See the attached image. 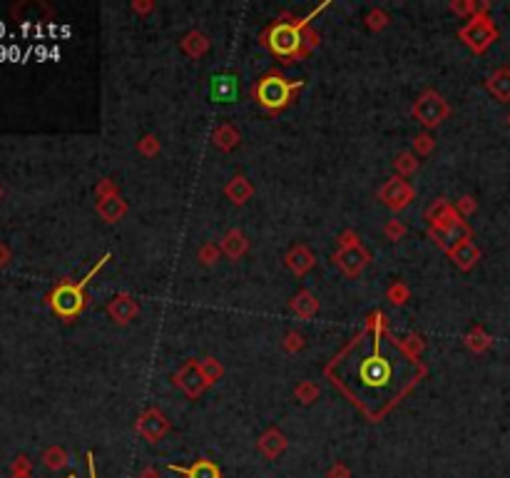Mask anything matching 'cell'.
I'll use <instances>...</instances> for the list:
<instances>
[{"instance_id": "52a82bcc", "label": "cell", "mask_w": 510, "mask_h": 478, "mask_svg": "<svg viewBox=\"0 0 510 478\" xmlns=\"http://www.w3.org/2000/svg\"><path fill=\"white\" fill-rule=\"evenodd\" d=\"M137 431L147 439V441H160L162 434L167 431V421H164V416H162L160 411H144L142 419L137 421Z\"/></svg>"}, {"instance_id": "3957f363", "label": "cell", "mask_w": 510, "mask_h": 478, "mask_svg": "<svg viewBox=\"0 0 510 478\" xmlns=\"http://www.w3.org/2000/svg\"><path fill=\"white\" fill-rule=\"evenodd\" d=\"M299 85H301V82H286L279 75H267V77L254 87V98L259 100L267 110H281V107L286 105L289 95H292V90Z\"/></svg>"}, {"instance_id": "277c9868", "label": "cell", "mask_w": 510, "mask_h": 478, "mask_svg": "<svg viewBox=\"0 0 510 478\" xmlns=\"http://www.w3.org/2000/svg\"><path fill=\"white\" fill-rule=\"evenodd\" d=\"M107 259H110V255H105V259H100L97 267H95L93 272L87 274L85 279H82L77 286L65 284V286H60V289H57L55 294H53V306H55L57 314H62V317H68V319H70V317H75V314H80L82 302H85V299H82V286L87 284V279H90L93 274H97V269L102 267V264H105Z\"/></svg>"}, {"instance_id": "8fae6325", "label": "cell", "mask_w": 510, "mask_h": 478, "mask_svg": "<svg viewBox=\"0 0 510 478\" xmlns=\"http://www.w3.org/2000/svg\"><path fill=\"white\" fill-rule=\"evenodd\" d=\"M294 309L301 314V317H311L314 314V309H317V302L311 299V294H299L296 299H294Z\"/></svg>"}, {"instance_id": "5bb4252c", "label": "cell", "mask_w": 510, "mask_h": 478, "mask_svg": "<svg viewBox=\"0 0 510 478\" xmlns=\"http://www.w3.org/2000/svg\"><path fill=\"white\" fill-rule=\"evenodd\" d=\"M87 459H90V478H95V459H93V454H87Z\"/></svg>"}, {"instance_id": "6da1fadb", "label": "cell", "mask_w": 510, "mask_h": 478, "mask_svg": "<svg viewBox=\"0 0 510 478\" xmlns=\"http://www.w3.org/2000/svg\"><path fill=\"white\" fill-rule=\"evenodd\" d=\"M329 376L368 419H379L416 384L418 367L386 336L381 317L336 356Z\"/></svg>"}, {"instance_id": "7c38bea8", "label": "cell", "mask_w": 510, "mask_h": 478, "mask_svg": "<svg viewBox=\"0 0 510 478\" xmlns=\"http://www.w3.org/2000/svg\"><path fill=\"white\" fill-rule=\"evenodd\" d=\"M227 192H229V197L234 199V202H244V199H247V194H249V187H247V182H244L242 177H236V180L227 187Z\"/></svg>"}, {"instance_id": "30bf717a", "label": "cell", "mask_w": 510, "mask_h": 478, "mask_svg": "<svg viewBox=\"0 0 510 478\" xmlns=\"http://www.w3.org/2000/svg\"><path fill=\"white\" fill-rule=\"evenodd\" d=\"M311 261L314 259H311V255L306 252V249H296V252L289 255V267H292L296 274H304L306 269L311 267Z\"/></svg>"}, {"instance_id": "9c48e42d", "label": "cell", "mask_w": 510, "mask_h": 478, "mask_svg": "<svg viewBox=\"0 0 510 478\" xmlns=\"http://www.w3.org/2000/svg\"><path fill=\"white\" fill-rule=\"evenodd\" d=\"M135 311H137V304L127 297V294H120V297L110 304V314L115 317V322H130Z\"/></svg>"}, {"instance_id": "ba28073f", "label": "cell", "mask_w": 510, "mask_h": 478, "mask_svg": "<svg viewBox=\"0 0 510 478\" xmlns=\"http://www.w3.org/2000/svg\"><path fill=\"white\" fill-rule=\"evenodd\" d=\"M172 471L177 473H185L187 478H219L222 473H219V468L211 463V461H197L194 466L189 468H182V466H169Z\"/></svg>"}, {"instance_id": "8992f818", "label": "cell", "mask_w": 510, "mask_h": 478, "mask_svg": "<svg viewBox=\"0 0 510 478\" xmlns=\"http://www.w3.org/2000/svg\"><path fill=\"white\" fill-rule=\"evenodd\" d=\"M416 118L421 120L423 125H438L443 118H446V105L438 95H426V98L413 107Z\"/></svg>"}, {"instance_id": "4fadbf2b", "label": "cell", "mask_w": 510, "mask_h": 478, "mask_svg": "<svg viewBox=\"0 0 510 478\" xmlns=\"http://www.w3.org/2000/svg\"><path fill=\"white\" fill-rule=\"evenodd\" d=\"M142 478H160V476H157V473H155V468H144Z\"/></svg>"}, {"instance_id": "7a4b0ae2", "label": "cell", "mask_w": 510, "mask_h": 478, "mask_svg": "<svg viewBox=\"0 0 510 478\" xmlns=\"http://www.w3.org/2000/svg\"><path fill=\"white\" fill-rule=\"evenodd\" d=\"M309 23V18L301 20V23H279V25H274L272 30H269L267 35V43L269 48H272L274 55H279L284 57V60H289V57L299 55L301 53V28Z\"/></svg>"}, {"instance_id": "5b68a950", "label": "cell", "mask_w": 510, "mask_h": 478, "mask_svg": "<svg viewBox=\"0 0 510 478\" xmlns=\"http://www.w3.org/2000/svg\"><path fill=\"white\" fill-rule=\"evenodd\" d=\"M209 95L219 105H229L239 100V77L234 73H219L209 80Z\"/></svg>"}]
</instances>
